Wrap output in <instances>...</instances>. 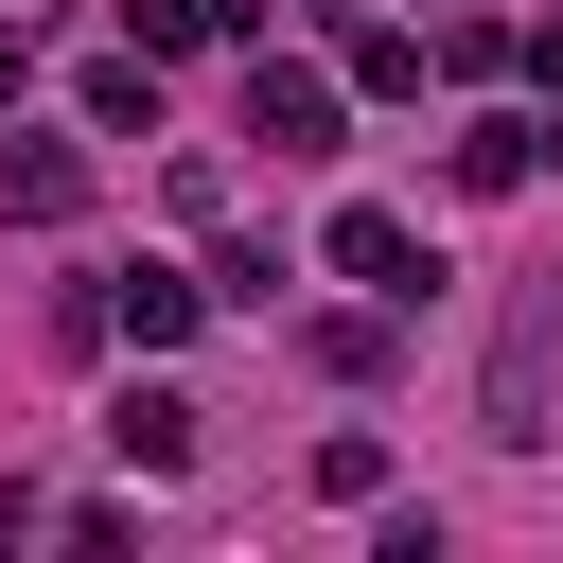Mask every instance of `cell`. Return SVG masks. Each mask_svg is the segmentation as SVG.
Masks as SVG:
<instances>
[{"label": "cell", "instance_id": "cell-4", "mask_svg": "<svg viewBox=\"0 0 563 563\" xmlns=\"http://www.w3.org/2000/svg\"><path fill=\"white\" fill-rule=\"evenodd\" d=\"M0 211H18V229H70V211H88V141H18V158H0Z\"/></svg>", "mask_w": 563, "mask_h": 563}, {"label": "cell", "instance_id": "cell-9", "mask_svg": "<svg viewBox=\"0 0 563 563\" xmlns=\"http://www.w3.org/2000/svg\"><path fill=\"white\" fill-rule=\"evenodd\" d=\"M123 35H141V53H194V35H229V18H211V0H123Z\"/></svg>", "mask_w": 563, "mask_h": 563}, {"label": "cell", "instance_id": "cell-6", "mask_svg": "<svg viewBox=\"0 0 563 563\" xmlns=\"http://www.w3.org/2000/svg\"><path fill=\"white\" fill-rule=\"evenodd\" d=\"M106 440H123V475H194V405H176V387H123Z\"/></svg>", "mask_w": 563, "mask_h": 563}, {"label": "cell", "instance_id": "cell-3", "mask_svg": "<svg viewBox=\"0 0 563 563\" xmlns=\"http://www.w3.org/2000/svg\"><path fill=\"white\" fill-rule=\"evenodd\" d=\"M246 141H282V158H334V70H246Z\"/></svg>", "mask_w": 563, "mask_h": 563}, {"label": "cell", "instance_id": "cell-10", "mask_svg": "<svg viewBox=\"0 0 563 563\" xmlns=\"http://www.w3.org/2000/svg\"><path fill=\"white\" fill-rule=\"evenodd\" d=\"M18 88H35V53H18V35H0V106H18Z\"/></svg>", "mask_w": 563, "mask_h": 563}, {"label": "cell", "instance_id": "cell-5", "mask_svg": "<svg viewBox=\"0 0 563 563\" xmlns=\"http://www.w3.org/2000/svg\"><path fill=\"white\" fill-rule=\"evenodd\" d=\"M194 317H211V282H176V264H123L106 282V334H141V352H176Z\"/></svg>", "mask_w": 563, "mask_h": 563}, {"label": "cell", "instance_id": "cell-7", "mask_svg": "<svg viewBox=\"0 0 563 563\" xmlns=\"http://www.w3.org/2000/svg\"><path fill=\"white\" fill-rule=\"evenodd\" d=\"M88 123H106V141H158V53H141V35L88 70Z\"/></svg>", "mask_w": 563, "mask_h": 563}, {"label": "cell", "instance_id": "cell-8", "mask_svg": "<svg viewBox=\"0 0 563 563\" xmlns=\"http://www.w3.org/2000/svg\"><path fill=\"white\" fill-rule=\"evenodd\" d=\"M317 493H334V510H369V493H387V440H369V422H352V440H317Z\"/></svg>", "mask_w": 563, "mask_h": 563}, {"label": "cell", "instance_id": "cell-2", "mask_svg": "<svg viewBox=\"0 0 563 563\" xmlns=\"http://www.w3.org/2000/svg\"><path fill=\"white\" fill-rule=\"evenodd\" d=\"M334 282H369L387 317H422V282H440V264H422V229H405V211H334Z\"/></svg>", "mask_w": 563, "mask_h": 563}, {"label": "cell", "instance_id": "cell-1", "mask_svg": "<svg viewBox=\"0 0 563 563\" xmlns=\"http://www.w3.org/2000/svg\"><path fill=\"white\" fill-rule=\"evenodd\" d=\"M545 369H563V282H510L493 387H475V440H493V457H545Z\"/></svg>", "mask_w": 563, "mask_h": 563}]
</instances>
